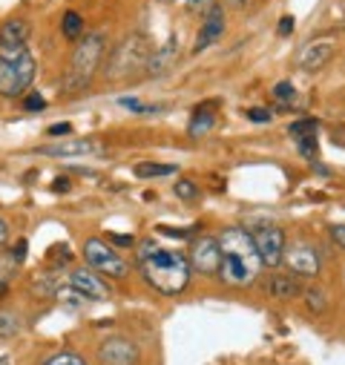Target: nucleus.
I'll list each match as a JSON object with an SVG mask.
<instances>
[{"label":"nucleus","instance_id":"nucleus-16","mask_svg":"<svg viewBox=\"0 0 345 365\" xmlns=\"http://www.w3.org/2000/svg\"><path fill=\"white\" fill-rule=\"evenodd\" d=\"M176 55H179V38H176V35H170L158 49L150 52L144 72H147V75H164L172 63H176Z\"/></svg>","mask_w":345,"mask_h":365},{"label":"nucleus","instance_id":"nucleus-7","mask_svg":"<svg viewBox=\"0 0 345 365\" xmlns=\"http://www.w3.org/2000/svg\"><path fill=\"white\" fill-rule=\"evenodd\" d=\"M282 262L288 264V273H294V277H305V279L319 277V267H322L319 253L311 242H285Z\"/></svg>","mask_w":345,"mask_h":365},{"label":"nucleus","instance_id":"nucleus-4","mask_svg":"<svg viewBox=\"0 0 345 365\" xmlns=\"http://www.w3.org/2000/svg\"><path fill=\"white\" fill-rule=\"evenodd\" d=\"M38 78V61L29 49L0 52V96L24 98Z\"/></svg>","mask_w":345,"mask_h":365},{"label":"nucleus","instance_id":"nucleus-41","mask_svg":"<svg viewBox=\"0 0 345 365\" xmlns=\"http://www.w3.org/2000/svg\"><path fill=\"white\" fill-rule=\"evenodd\" d=\"M9 362H12V359H9L6 354H4V356H0V365H9Z\"/></svg>","mask_w":345,"mask_h":365},{"label":"nucleus","instance_id":"nucleus-13","mask_svg":"<svg viewBox=\"0 0 345 365\" xmlns=\"http://www.w3.org/2000/svg\"><path fill=\"white\" fill-rule=\"evenodd\" d=\"M190 267L202 277H219V242L216 236H199L190 247Z\"/></svg>","mask_w":345,"mask_h":365},{"label":"nucleus","instance_id":"nucleus-27","mask_svg":"<svg viewBox=\"0 0 345 365\" xmlns=\"http://www.w3.org/2000/svg\"><path fill=\"white\" fill-rule=\"evenodd\" d=\"M274 96H277L279 101H294V98H297V89H294L291 81H279V83L274 86Z\"/></svg>","mask_w":345,"mask_h":365},{"label":"nucleus","instance_id":"nucleus-8","mask_svg":"<svg viewBox=\"0 0 345 365\" xmlns=\"http://www.w3.org/2000/svg\"><path fill=\"white\" fill-rule=\"evenodd\" d=\"M250 239L256 245V253H259V259H262V264H268V267L282 264V253H285V242H288L282 227H277V225H259L250 233Z\"/></svg>","mask_w":345,"mask_h":365},{"label":"nucleus","instance_id":"nucleus-12","mask_svg":"<svg viewBox=\"0 0 345 365\" xmlns=\"http://www.w3.org/2000/svg\"><path fill=\"white\" fill-rule=\"evenodd\" d=\"M41 155H52V158H90L104 153V144L96 138H63L46 147H38Z\"/></svg>","mask_w":345,"mask_h":365},{"label":"nucleus","instance_id":"nucleus-15","mask_svg":"<svg viewBox=\"0 0 345 365\" xmlns=\"http://www.w3.org/2000/svg\"><path fill=\"white\" fill-rule=\"evenodd\" d=\"M225 9L216 4L207 15H205V21H202V29H199V35H196V52H205L207 46H213V43H219V38L225 35Z\"/></svg>","mask_w":345,"mask_h":365},{"label":"nucleus","instance_id":"nucleus-20","mask_svg":"<svg viewBox=\"0 0 345 365\" xmlns=\"http://www.w3.org/2000/svg\"><path fill=\"white\" fill-rule=\"evenodd\" d=\"M21 328H24V322H21V317L15 311H0V339L18 336Z\"/></svg>","mask_w":345,"mask_h":365},{"label":"nucleus","instance_id":"nucleus-9","mask_svg":"<svg viewBox=\"0 0 345 365\" xmlns=\"http://www.w3.org/2000/svg\"><path fill=\"white\" fill-rule=\"evenodd\" d=\"M69 288H75L83 299H90V302H107L113 297V288L107 285V279L101 277V273L90 270V267L69 270Z\"/></svg>","mask_w":345,"mask_h":365},{"label":"nucleus","instance_id":"nucleus-33","mask_svg":"<svg viewBox=\"0 0 345 365\" xmlns=\"http://www.w3.org/2000/svg\"><path fill=\"white\" fill-rule=\"evenodd\" d=\"M331 239H334V245H339L345 250V225H334L331 227Z\"/></svg>","mask_w":345,"mask_h":365},{"label":"nucleus","instance_id":"nucleus-22","mask_svg":"<svg viewBox=\"0 0 345 365\" xmlns=\"http://www.w3.org/2000/svg\"><path fill=\"white\" fill-rule=\"evenodd\" d=\"M15 270H18V262L12 259V253H0V291L15 279Z\"/></svg>","mask_w":345,"mask_h":365},{"label":"nucleus","instance_id":"nucleus-26","mask_svg":"<svg viewBox=\"0 0 345 365\" xmlns=\"http://www.w3.org/2000/svg\"><path fill=\"white\" fill-rule=\"evenodd\" d=\"M297 147H299V153L305 155V158H316V133H311V135H302V138H297Z\"/></svg>","mask_w":345,"mask_h":365},{"label":"nucleus","instance_id":"nucleus-18","mask_svg":"<svg viewBox=\"0 0 345 365\" xmlns=\"http://www.w3.org/2000/svg\"><path fill=\"white\" fill-rule=\"evenodd\" d=\"M271 294L277 299H294L302 294V282L299 277H294V273H274L271 277Z\"/></svg>","mask_w":345,"mask_h":365},{"label":"nucleus","instance_id":"nucleus-32","mask_svg":"<svg viewBox=\"0 0 345 365\" xmlns=\"http://www.w3.org/2000/svg\"><path fill=\"white\" fill-rule=\"evenodd\" d=\"M26 247H29V242H26V239H18V242H15V250H9V253H12V259H15L18 264L26 259Z\"/></svg>","mask_w":345,"mask_h":365},{"label":"nucleus","instance_id":"nucleus-21","mask_svg":"<svg viewBox=\"0 0 345 365\" xmlns=\"http://www.w3.org/2000/svg\"><path fill=\"white\" fill-rule=\"evenodd\" d=\"M172 173H176V164H150V161H144V164L135 167L138 178H161V175H172Z\"/></svg>","mask_w":345,"mask_h":365},{"label":"nucleus","instance_id":"nucleus-1","mask_svg":"<svg viewBox=\"0 0 345 365\" xmlns=\"http://www.w3.org/2000/svg\"><path fill=\"white\" fill-rule=\"evenodd\" d=\"M138 270L150 288H155L164 297H176L190 285L193 267L190 259L182 250H170V247H158V245H138Z\"/></svg>","mask_w":345,"mask_h":365},{"label":"nucleus","instance_id":"nucleus-39","mask_svg":"<svg viewBox=\"0 0 345 365\" xmlns=\"http://www.w3.org/2000/svg\"><path fill=\"white\" fill-rule=\"evenodd\" d=\"M225 6H230V9H247L250 6V0H225Z\"/></svg>","mask_w":345,"mask_h":365},{"label":"nucleus","instance_id":"nucleus-14","mask_svg":"<svg viewBox=\"0 0 345 365\" xmlns=\"http://www.w3.org/2000/svg\"><path fill=\"white\" fill-rule=\"evenodd\" d=\"M29 35H32V26H29L24 18H9V21H4V24H0V52L26 49Z\"/></svg>","mask_w":345,"mask_h":365},{"label":"nucleus","instance_id":"nucleus-42","mask_svg":"<svg viewBox=\"0 0 345 365\" xmlns=\"http://www.w3.org/2000/svg\"><path fill=\"white\" fill-rule=\"evenodd\" d=\"M158 4H176V0H158Z\"/></svg>","mask_w":345,"mask_h":365},{"label":"nucleus","instance_id":"nucleus-40","mask_svg":"<svg viewBox=\"0 0 345 365\" xmlns=\"http://www.w3.org/2000/svg\"><path fill=\"white\" fill-rule=\"evenodd\" d=\"M6 239H9V225H6L4 219H0V247L6 245Z\"/></svg>","mask_w":345,"mask_h":365},{"label":"nucleus","instance_id":"nucleus-29","mask_svg":"<svg viewBox=\"0 0 345 365\" xmlns=\"http://www.w3.org/2000/svg\"><path fill=\"white\" fill-rule=\"evenodd\" d=\"M247 121H253V124H268V121H274V113H271V110H262V107H253V110H247Z\"/></svg>","mask_w":345,"mask_h":365},{"label":"nucleus","instance_id":"nucleus-17","mask_svg":"<svg viewBox=\"0 0 345 365\" xmlns=\"http://www.w3.org/2000/svg\"><path fill=\"white\" fill-rule=\"evenodd\" d=\"M213 110H219V104H216V101L199 104V107L193 110L190 124H187V133H190L193 138H202V135H207V133L216 127V113H213Z\"/></svg>","mask_w":345,"mask_h":365},{"label":"nucleus","instance_id":"nucleus-35","mask_svg":"<svg viewBox=\"0 0 345 365\" xmlns=\"http://www.w3.org/2000/svg\"><path fill=\"white\" fill-rule=\"evenodd\" d=\"M291 32H294V18L285 15V18L279 21V35H291Z\"/></svg>","mask_w":345,"mask_h":365},{"label":"nucleus","instance_id":"nucleus-24","mask_svg":"<svg viewBox=\"0 0 345 365\" xmlns=\"http://www.w3.org/2000/svg\"><path fill=\"white\" fill-rule=\"evenodd\" d=\"M43 365H86V359L75 351H58L49 359H43Z\"/></svg>","mask_w":345,"mask_h":365},{"label":"nucleus","instance_id":"nucleus-37","mask_svg":"<svg viewBox=\"0 0 345 365\" xmlns=\"http://www.w3.org/2000/svg\"><path fill=\"white\" fill-rule=\"evenodd\" d=\"M52 190H55V193H66V190H69V178H63V175H61V178H55Z\"/></svg>","mask_w":345,"mask_h":365},{"label":"nucleus","instance_id":"nucleus-3","mask_svg":"<svg viewBox=\"0 0 345 365\" xmlns=\"http://www.w3.org/2000/svg\"><path fill=\"white\" fill-rule=\"evenodd\" d=\"M104 52H107V35L104 32H86L75 43V49L69 55L66 78H63V86L69 89V93L90 86V81L96 78V72L104 61Z\"/></svg>","mask_w":345,"mask_h":365},{"label":"nucleus","instance_id":"nucleus-34","mask_svg":"<svg viewBox=\"0 0 345 365\" xmlns=\"http://www.w3.org/2000/svg\"><path fill=\"white\" fill-rule=\"evenodd\" d=\"M69 133H72V124H52V127H49V135H52V138L69 135Z\"/></svg>","mask_w":345,"mask_h":365},{"label":"nucleus","instance_id":"nucleus-2","mask_svg":"<svg viewBox=\"0 0 345 365\" xmlns=\"http://www.w3.org/2000/svg\"><path fill=\"white\" fill-rule=\"evenodd\" d=\"M216 242H219V279L230 288H244L256 282L259 270H262V259L256 253L250 230L233 225L225 227L216 236Z\"/></svg>","mask_w":345,"mask_h":365},{"label":"nucleus","instance_id":"nucleus-5","mask_svg":"<svg viewBox=\"0 0 345 365\" xmlns=\"http://www.w3.org/2000/svg\"><path fill=\"white\" fill-rule=\"evenodd\" d=\"M150 38L141 35V32H133L127 38H121L107 61V81H124V78H133L135 72H141L147 66V58H150Z\"/></svg>","mask_w":345,"mask_h":365},{"label":"nucleus","instance_id":"nucleus-31","mask_svg":"<svg viewBox=\"0 0 345 365\" xmlns=\"http://www.w3.org/2000/svg\"><path fill=\"white\" fill-rule=\"evenodd\" d=\"M308 308L311 311H322L325 308V294L322 291H308Z\"/></svg>","mask_w":345,"mask_h":365},{"label":"nucleus","instance_id":"nucleus-28","mask_svg":"<svg viewBox=\"0 0 345 365\" xmlns=\"http://www.w3.org/2000/svg\"><path fill=\"white\" fill-rule=\"evenodd\" d=\"M24 107H26L29 113H32V110L38 113V110H43V107H46V98H43L41 93H32V89H29V93L24 96Z\"/></svg>","mask_w":345,"mask_h":365},{"label":"nucleus","instance_id":"nucleus-38","mask_svg":"<svg viewBox=\"0 0 345 365\" xmlns=\"http://www.w3.org/2000/svg\"><path fill=\"white\" fill-rule=\"evenodd\" d=\"M110 239H113L118 247H130V245H135V239H133V236H118V233H115V236H110Z\"/></svg>","mask_w":345,"mask_h":365},{"label":"nucleus","instance_id":"nucleus-19","mask_svg":"<svg viewBox=\"0 0 345 365\" xmlns=\"http://www.w3.org/2000/svg\"><path fill=\"white\" fill-rule=\"evenodd\" d=\"M61 32L66 41H81L83 38V18L78 12H63V21H61Z\"/></svg>","mask_w":345,"mask_h":365},{"label":"nucleus","instance_id":"nucleus-11","mask_svg":"<svg viewBox=\"0 0 345 365\" xmlns=\"http://www.w3.org/2000/svg\"><path fill=\"white\" fill-rule=\"evenodd\" d=\"M334 52H336V38H334V35H319V38L308 41V43L299 49L297 66H299L302 72H319V69L334 58Z\"/></svg>","mask_w":345,"mask_h":365},{"label":"nucleus","instance_id":"nucleus-23","mask_svg":"<svg viewBox=\"0 0 345 365\" xmlns=\"http://www.w3.org/2000/svg\"><path fill=\"white\" fill-rule=\"evenodd\" d=\"M172 193H176L182 202H196L202 193H199V187H196V181H190V178H182V181H176V187H172Z\"/></svg>","mask_w":345,"mask_h":365},{"label":"nucleus","instance_id":"nucleus-36","mask_svg":"<svg viewBox=\"0 0 345 365\" xmlns=\"http://www.w3.org/2000/svg\"><path fill=\"white\" fill-rule=\"evenodd\" d=\"M164 236H172V239H185V236H190V230H172V227H158Z\"/></svg>","mask_w":345,"mask_h":365},{"label":"nucleus","instance_id":"nucleus-25","mask_svg":"<svg viewBox=\"0 0 345 365\" xmlns=\"http://www.w3.org/2000/svg\"><path fill=\"white\" fill-rule=\"evenodd\" d=\"M311 133H316V121L314 118H299V121H294L291 127H288V135L297 141V138H302V135H311Z\"/></svg>","mask_w":345,"mask_h":365},{"label":"nucleus","instance_id":"nucleus-30","mask_svg":"<svg viewBox=\"0 0 345 365\" xmlns=\"http://www.w3.org/2000/svg\"><path fill=\"white\" fill-rule=\"evenodd\" d=\"M213 6H216V0H187V9L196 15H207Z\"/></svg>","mask_w":345,"mask_h":365},{"label":"nucleus","instance_id":"nucleus-10","mask_svg":"<svg viewBox=\"0 0 345 365\" xmlns=\"http://www.w3.org/2000/svg\"><path fill=\"white\" fill-rule=\"evenodd\" d=\"M141 351L130 336H107L98 345V365H138Z\"/></svg>","mask_w":345,"mask_h":365},{"label":"nucleus","instance_id":"nucleus-6","mask_svg":"<svg viewBox=\"0 0 345 365\" xmlns=\"http://www.w3.org/2000/svg\"><path fill=\"white\" fill-rule=\"evenodd\" d=\"M81 253H83V259H86V267L96 270V273H104L107 279H124L127 273H130L127 259H124L113 245H107V242L98 239V236L86 239L83 247H81Z\"/></svg>","mask_w":345,"mask_h":365}]
</instances>
